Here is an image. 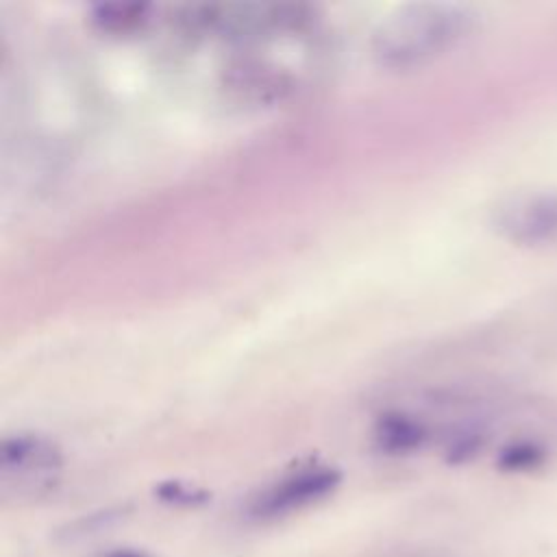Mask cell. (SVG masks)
Returning a JSON list of instances; mask_svg holds the SVG:
<instances>
[{"instance_id":"obj_1","label":"cell","mask_w":557,"mask_h":557,"mask_svg":"<svg viewBox=\"0 0 557 557\" xmlns=\"http://www.w3.org/2000/svg\"><path fill=\"white\" fill-rule=\"evenodd\" d=\"M476 26V13L459 2H411L374 28L372 59L385 70H416L455 50Z\"/></svg>"},{"instance_id":"obj_2","label":"cell","mask_w":557,"mask_h":557,"mask_svg":"<svg viewBox=\"0 0 557 557\" xmlns=\"http://www.w3.org/2000/svg\"><path fill=\"white\" fill-rule=\"evenodd\" d=\"M342 483V472L333 466L311 463L283 474L281 479L261 487L246 505V516L259 522H272L302 511L329 494Z\"/></svg>"},{"instance_id":"obj_3","label":"cell","mask_w":557,"mask_h":557,"mask_svg":"<svg viewBox=\"0 0 557 557\" xmlns=\"http://www.w3.org/2000/svg\"><path fill=\"white\" fill-rule=\"evenodd\" d=\"M494 228L518 246H542L557 239V191L524 189L503 198L492 215Z\"/></svg>"},{"instance_id":"obj_4","label":"cell","mask_w":557,"mask_h":557,"mask_svg":"<svg viewBox=\"0 0 557 557\" xmlns=\"http://www.w3.org/2000/svg\"><path fill=\"white\" fill-rule=\"evenodd\" d=\"M2 472L4 476H44L54 472L61 463L57 446L39 435H11L2 442Z\"/></svg>"},{"instance_id":"obj_5","label":"cell","mask_w":557,"mask_h":557,"mask_svg":"<svg viewBox=\"0 0 557 557\" xmlns=\"http://www.w3.org/2000/svg\"><path fill=\"white\" fill-rule=\"evenodd\" d=\"M150 4H100L94 9L91 22L104 33L128 35L150 22Z\"/></svg>"},{"instance_id":"obj_6","label":"cell","mask_w":557,"mask_h":557,"mask_svg":"<svg viewBox=\"0 0 557 557\" xmlns=\"http://www.w3.org/2000/svg\"><path fill=\"white\" fill-rule=\"evenodd\" d=\"M424 437V426L418 420L405 416H387L376 429V442L381 450L394 455L420 448Z\"/></svg>"},{"instance_id":"obj_7","label":"cell","mask_w":557,"mask_h":557,"mask_svg":"<svg viewBox=\"0 0 557 557\" xmlns=\"http://www.w3.org/2000/svg\"><path fill=\"white\" fill-rule=\"evenodd\" d=\"M544 461L546 448L535 440L509 442L498 455V466L507 472H529L540 468Z\"/></svg>"},{"instance_id":"obj_8","label":"cell","mask_w":557,"mask_h":557,"mask_svg":"<svg viewBox=\"0 0 557 557\" xmlns=\"http://www.w3.org/2000/svg\"><path fill=\"white\" fill-rule=\"evenodd\" d=\"M157 494L161 500L172 503V505H200L207 500V492L189 487L178 481H168L157 487Z\"/></svg>"},{"instance_id":"obj_9","label":"cell","mask_w":557,"mask_h":557,"mask_svg":"<svg viewBox=\"0 0 557 557\" xmlns=\"http://www.w3.org/2000/svg\"><path fill=\"white\" fill-rule=\"evenodd\" d=\"M102 557H150V555L135 548H113V550H107Z\"/></svg>"}]
</instances>
